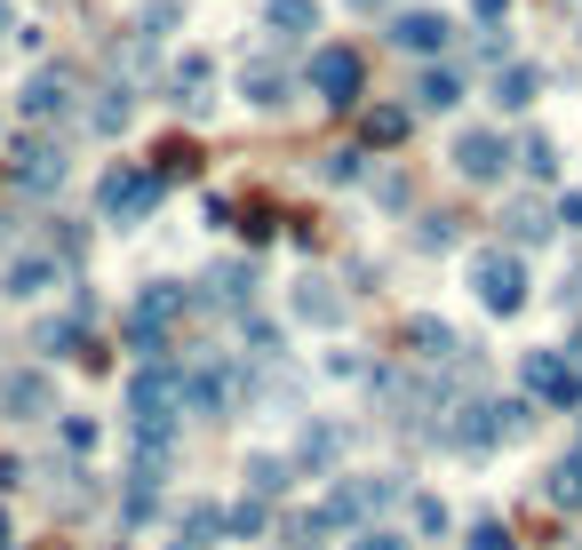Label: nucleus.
Returning a JSON list of instances; mask_svg holds the SVG:
<instances>
[{
    "label": "nucleus",
    "instance_id": "20",
    "mask_svg": "<svg viewBox=\"0 0 582 550\" xmlns=\"http://www.w3.org/2000/svg\"><path fill=\"white\" fill-rule=\"evenodd\" d=\"M288 478H295V463H288V455H248V487H256V503L288 495Z\"/></svg>",
    "mask_w": 582,
    "mask_h": 550
},
{
    "label": "nucleus",
    "instance_id": "14",
    "mask_svg": "<svg viewBox=\"0 0 582 550\" xmlns=\"http://www.w3.org/2000/svg\"><path fill=\"white\" fill-rule=\"evenodd\" d=\"M399 343H407L416 359H431V367H448V359H455V327H448V320H407Z\"/></svg>",
    "mask_w": 582,
    "mask_h": 550
},
{
    "label": "nucleus",
    "instance_id": "1",
    "mask_svg": "<svg viewBox=\"0 0 582 550\" xmlns=\"http://www.w3.org/2000/svg\"><path fill=\"white\" fill-rule=\"evenodd\" d=\"M184 312H192V295H184V288H168V280H152L144 295L128 303V320H120V343H128V352L152 367V359H168V327H176Z\"/></svg>",
    "mask_w": 582,
    "mask_h": 550
},
{
    "label": "nucleus",
    "instance_id": "5",
    "mask_svg": "<svg viewBox=\"0 0 582 550\" xmlns=\"http://www.w3.org/2000/svg\"><path fill=\"white\" fill-rule=\"evenodd\" d=\"M0 416H9V423H48V416H56V384H48L41 367L0 375Z\"/></svg>",
    "mask_w": 582,
    "mask_h": 550
},
{
    "label": "nucleus",
    "instance_id": "18",
    "mask_svg": "<svg viewBox=\"0 0 582 550\" xmlns=\"http://www.w3.org/2000/svg\"><path fill=\"white\" fill-rule=\"evenodd\" d=\"M271 32H280V41H303V32H320V0H271Z\"/></svg>",
    "mask_w": 582,
    "mask_h": 550
},
{
    "label": "nucleus",
    "instance_id": "3",
    "mask_svg": "<svg viewBox=\"0 0 582 550\" xmlns=\"http://www.w3.org/2000/svg\"><path fill=\"white\" fill-rule=\"evenodd\" d=\"M471 288H478V303H487L495 320H510L527 303V271H519V256L510 248H478L471 256Z\"/></svg>",
    "mask_w": 582,
    "mask_h": 550
},
{
    "label": "nucleus",
    "instance_id": "6",
    "mask_svg": "<svg viewBox=\"0 0 582 550\" xmlns=\"http://www.w3.org/2000/svg\"><path fill=\"white\" fill-rule=\"evenodd\" d=\"M527 399H542V407H582V367H567L559 352H527Z\"/></svg>",
    "mask_w": 582,
    "mask_h": 550
},
{
    "label": "nucleus",
    "instance_id": "19",
    "mask_svg": "<svg viewBox=\"0 0 582 550\" xmlns=\"http://www.w3.org/2000/svg\"><path fill=\"white\" fill-rule=\"evenodd\" d=\"M327 535H335L327 510H295V519H280V542L288 550H327Z\"/></svg>",
    "mask_w": 582,
    "mask_h": 550
},
{
    "label": "nucleus",
    "instance_id": "34",
    "mask_svg": "<svg viewBox=\"0 0 582 550\" xmlns=\"http://www.w3.org/2000/svg\"><path fill=\"white\" fill-rule=\"evenodd\" d=\"M327 184H359V152H327Z\"/></svg>",
    "mask_w": 582,
    "mask_h": 550
},
{
    "label": "nucleus",
    "instance_id": "22",
    "mask_svg": "<svg viewBox=\"0 0 582 550\" xmlns=\"http://www.w3.org/2000/svg\"><path fill=\"white\" fill-rule=\"evenodd\" d=\"M152 160H160V168H152L160 184H176V176H200V144H184V136H168V144H160Z\"/></svg>",
    "mask_w": 582,
    "mask_h": 550
},
{
    "label": "nucleus",
    "instance_id": "11",
    "mask_svg": "<svg viewBox=\"0 0 582 550\" xmlns=\"http://www.w3.org/2000/svg\"><path fill=\"white\" fill-rule=\"evenodd\" d=\"M192 303H224V312H248L256 303V263H216L208 280H200Z\"/></svg>",
    "mask_w": 582,
    "mask_h": 550
},
{
    "label": "nucleus",
    "instance_id": "43",
    "mask_svg": "<svg viewBox=\"0 0 582 550\" xmlns=\"http://www.w3.org/2000/svg\"><path fill=\"white\" fill-rule=\"evenodd\" d=\"M352 9H384V0H352Z\"/></svg>",
    "mask_w": 582,
    "mask_h": 550
},
{
    "label": "nucleus",
    "instance_id": "38",
    "mask_svg": "<svg viewBox=\"0 0 582 550\" xmlns=\"http://www.w3.org/2000/svg\"><path fill=\"white\" fill-rule=\"evenodd\" d=\"M24 487V455H0V495H17Z\"/></svg>",
    "mask_w": 582,
    "mask_h": 550
},
{
    "label": "nucleus",
    "instance_id": "17",
    "mask_svg": "<svg viewBox=\"0 0 582 550\" xmlns=\"http://www.w3.org/2000/svg\"><path fill=\"white\" fill-rule=\"evenodd\" d=\"M239 96H248V105H288V73H280V64H248V73H239Z\"/></svg>",
    "mask_w": 582,
    "mask_h": 550
},
{
    "label": "nucleus",
    "instance_id": "13",
    "mask_svg": "<svg viewBox=\"0 0 582 550\" xmlns=\"http://www.w3.org/2000/svg\"><path fill=\"white\" fill-rule=\"evenodd\" d=\"M391 41H399V48H416V56H439V48H448V17L407 9V17H391Z\"/></svg>",
    "mask_w": 582,
    "mask_h": 550
},
{
    "label": "nucleus",
    "instance_id": "42",
    "mask_svg": "<svg viewBox=\"0 0 582 550\" xmlns=\"http://www.w3.org/2000/svg\"><path fill=\"white\" fill-rule=\"evenodd\" d=\"M9 24H17V17H9V0H0V32H9Z\"/></svg>",
    "mask_w": 582,
    "mask_h": 550
},
{
    "label": "nucleus",
    "instance_id": "24",
    "mask_svg": "<svg viewBox=\"0 0 582 550\" xmlns=\"http://www.w3.org/2000/svg\"><path fill=\"white\" fill-rule=\"evenodd\" d=\"M176 24H184V9H176V0H152V9L136 17V41L152 48V41H168V32H176Z\"/></svg>",
    "mask_w": 582,
    "mask_h": 550
},
{
    "label": "nucleus",
    "instance_id": "23",
    "mask_svg": "<svg viewBox=\"0 0 582 550\" xmlns=\"http://www.w3.org/2000/svg\"><path fill=\"white\" fill-rule=\"evenodd\" d=\"M542 495H551L559 510H582V455H567L551 478H542Z\"/></svg>",
    "mask_w": 582,
    "mask_h": 550
},
{
    "label": "nucleus",
    "instance_id": "16",
    "mask_svg": "<svg viewBox=\"0 0 582 550\" xmlns=\"http://www.w3.org/2000/svg\"><path fill=\"white\" fill-rule=\"evenodd\" d=\"M295 320H312V327H335V320H344V295H335L327 280H303V288H295Z\"/></svg>",
    "mask_w": 582,
    "mask_h": 550
},
{
    "label": "nucleus",
    "instance_id": "7",
    "mask_svg": "<svg viewBox=\"0 0 582 550\" xmlns=\"http://www.w3.org/2000/svg\"><path fill=\"white\" fill-rule=\"evenodd\" d=\"M9 176H17L24 192H56V184H64V144H48V136H24L17 160H9Z\"/></svg>",
    "mask_w": 582,
    "mask_h": 550
},
{
    "label": "nucleus",
    "instance_id": "35",
    "mask_svg": "<svg viewBox=\"0 0 582 550\" xmlns=\"http://www.w3.org/2000/svg\"><path fill=\"white\" fill-rule=\"evenodd\" d=\"M448 239H455V216H431V224L416 231V248H448Z\"/></svg>",
    "mask_w": 582,
    "mask_h": 550
},
{
    "label": "nucleus",
    "instance_id": "41",
    "mask_svg": "<svg viewBox=\"0 0 582 550\" xmlns=\"http://www.w3.org/2000/svg\"><path fill=\"white\" fill-rule=\"evenodd\" d=\"M0 550H17V535H9V510H0Z\"/></svg>",
    "mask_w": 582,
    "mask_h": 550
},
{
    "label": "nucleus",
    "instance_id": "26",
    "mask_svg": "<svg viewBox=\"0 0 582 550\" xmlns=\"http://www.w3.org/2000/svg\"><path fill=\"white\" fill-rule=\"evenodd\" d=\"M128 112H136V96H128V88H112L105 105H96V136H120V128H128Z\"/></svg>",
    "mask_w": 582,
    "mask_h": 550
},
{
    "label": "nucleus",
    "instance_id": "12",
    "mask_svg": "<svg viewBox=\"0 0 582 550\" xmlns=\"http://www.w3.org/2000/svg\"><path fill=\"white\" fill-rule=\"evenodd\" d=\"M455 168H463L471 184H495V176H503V136H495V128L455 136Z\"/></svg>",
    "mask_w": 582,
    "mask_h": 550
},
{
    "label": "nucleus",
    "instance_id": "9",
    "mask_svg": "<svg viewBox=\"0 0 582 550\" xmlns=\"http://www.w3.org/2000/svg\"><path fill=\"white\" fill-rule=\"evenodd\" d=\"M73 112V73L64 64H41V73L24 80V120H64Z\"/></svg>",
    "mask_w": 582,
    "mask_h": 550
},
{
    "label": "nucleus",
    "instance_id": "32",
    "mask_svg": "<svg viewBox=\"0 0 582 550\" xmlns=\"http://www.w3.org/2000/svg\"><path fill=\"white\" fill-rule=\"evenodd\" d=\"M510 239H551V216L542 208H510Z\"/></svg>",
    "mask_w": 582,
    "mask_h": 550
},
{
    "label": "nucleus",
    "instance_id": "2",
    "mask_svg": "<svg viewBox=\"0 0 582 550\" xmlns=\"http://www.w3.org/2000/svg\"><path fill=\"white\" fill-rule=\"evenodd\" d=\"M463 423H448V446L455 455H487L495 439H519L527 431V407L519 399H495V407H455Z\"/></svg>",
    "mask_w": 582,
    "mask_h": 550
},
{
    "label": "nucleus",
    "instance_id": "25",
    "mask_svg": "<svg viewBox=\"0 0 582 550\" xmlns=\"http://www.w3.org/2000/svg\"><path fill=\"white\" fill-rule=\"evenodd\" d=\"M399 136H407V112L399 105H375L367 112V144H399Z\"/></svg>",
    "mask_w": 582,
    "mask_h": 550
},
{
    "label": "nucleus",
    "instance_id": "30",
    "mask_svg": "<svg viewBox=\"0 0 582 550\" xmlns=\"http://www.w3.org/2000/svg\"><path fill=\"white\" fill-rule=\"evenodd\" d=\"M471 550H519L503 519H471Z\"/></svg>",
    "mask_w": 582,
    "mask_h": 550
},
{
    "label": "nucleus",
    "instance_id": "31",
    "mask_svg": "<svg viewBox=\"0 0 582 550\" xmlns=\"http://www.w3.org/2000/svg\"><path fill=\"white\" fill-rule=\"evenodd\" d=\"M263 527H271V510H263L256 495H248V503H231V535H263Z\"/></svg>",
    "mask_w": 582,
    "mask_h": 550
},
{
    "label": "nucleus",
    "instance_id": "21",
    "mask_svg": "<svg viewBox=\"0 0 582 550\" xmlns=\"http://www.w3.org/2000/svg\"><path fill=\"white\" fill-rule=\"evenodd\" d=\"M535 88H542L535 64H510V73L495 80V105H503V112H527V105H535Z\"/></svg>",
    "mask_w": 582,
    "mask_h": 550
},
{
    "label": "nucleus",
    "instance_id": "40",
    "mask_svg": "<svg viewBox=\"0 0 582 550\" xmlns=\"http://www.w3.org/2000/svg\"><path fill=\"white\" fill-rule=\"evenodd\" d=\"M471 9H478V17H487V24H495V17H503V0H471Z\"/></svg>",
    "mask_w": 582,
    "mask_h": 550
},
{
    "label": "nucleus",
    "instance_id": "28",
    "mask_svg": "<svg viewBox=\"0 0 582 550\" xmlns=\"http://www.w3.org/2000/svg\"><path fill=\"white\" fill-rule=\"evenodd\" d=\"M416 96H423L431 112H448L455 96H463V80H455V73H423V88H416Z\"/></svg>",
    "mask_w": 582,
    "mask_h": 550
},
{
    "label": "nucleus",
    "instance_id": "27",
    "mask_svg": "<svg viewBox=\"0 0 582 550\" xmlns=\"http://www.w3.org/2000/svg\"><path fill=\"white\" fill-rule=\"evenodd\" d=\"M519 168H527V176H542V184H551V168H559L551 136H527V144H519Z\"/></svg>",
    "mask_w": 582,
    "mask_h": 550
},
{
    "label": "nucleus",
    "instance_id": "10",
    "mask_svg": "<svg viewBox=\"0 0 582 550\" xmlns=\"http://www.w3.org/2000/svg\"><path fill=\"white\" fill-rule=\"evenodd\" d=\"M312 88L327 96V105H359V56L352 48H320L312 56Z\"/></svg>",
    "mask_w": 582,
    "mask_h": 550
},
{
    "label": "nucleus",
    "instance_id": "36",
    "mask_svg": "<svg viewBox=\"0 0 582 550\" xmlns=\"http://www.w3.org/2000/svg\"><path fill=\"white\" fill-rule=\"evenodd\" d=\"M352 550H407V535H391V527H367Z\"/></svg>",
    "mask_w": 582,
    "mask_h": 550
},
{
    "label": "nucleus",
    "instance_id": "39",
    "mask_svg": "<svg viewBox=\"0 0 582 550\" xmlns=\"http://www.w3.org/2000/svg\"><path fill=\"white\" fill-rule=\"evenodd\" d=\"M559 224H574V231H582V192H567V199H559Z\"/></svg>",
    "mask_w": 582,
    "mask_h": 550
},
{
    "label": "nucleus",
    "instance_id": "15",
    "mask_svg": "<svg viewBox=\"0 0 582 550\" xmlns=\"http://www.w3.org/2000/svg\"><path fill=\"white\" fill-rule=\"evenodd\" d=\"M231 535V510L224 503H192L184 510V550H208V542H224Z\"/></svg>",
    "mask_w": 582,
    "mask_h": 550
},
{
    "label": "nucleus",
    "instance_id": "4",
    "mask_svg": "<svg viewBox=\"0 0 582 550\" xmlns=\"http://www.w3.org/2000/svg\"><path fill=\"white\" fill-rule=\"evenodd\" d=\"M160 176H152V168H112V176L105 184H96V208H105L112 224H144L152 208H160Z\"/></svg>",
    "mask_w": 582,
    "mask_h": 550
},
{
    "label": "nucleus",
    "instance_id": "37",
    "mask_svg": "<svg viewBox=\"0 0 582 550\" xmlns=\"http://www.w3.org/2000/svg\"><path fill=\"white\" fill-rule=\"evenodd\" d=\"M416 527H423V535H439V527H448V510H439L431 495H416Z\"/></svg>",
    "mask_w": 582,
    "mask_h": 550
},
{
    "label": "nucleus",
    "instance_id": "33",
    "mask_svg": "<svg viewBox=\"0 0 582 550\" xmlns=\"http://www.w3.org/2000/svg\"><path fill=\"white\" fill-rule=\"evenodd\" d=\"M56 431H64L73 455H88V446H96V423H88V416H56Z\"/></svg>",
    "mask_w": 582,
    "mask_h": 550
},
{
    "label": "nucleus",
    "instance_id": "8",
    "mask_svg": "<svg viewBox=\"0 0 582 550\" xmlns=\"http://www.w3.org/2000/svg\"><path fill=\"white\" fill-rule=\"evenodd\" d=\"M48 288H56V256L48 248H24V256L0 263V295H9V303H32V295H48Z\"/></svg>",
    "mask_w": 582,
    "mask_h": 550
},
{
    "label": "nucleus",
    "instance_id": "29",
    "mask_svg": "<svg viewBox=\"0 0 582 550\" xmlns=\"http://www.w3.org/2000/svg\"><path fill=\"white\" fill-rule=\"evenodd\" d=\"M239 231H248V239H271V231H280V224H271V199H239Z\"/></svg>",
    "mask_w": 582,
    "mask_h": 550
}]
</instances>
